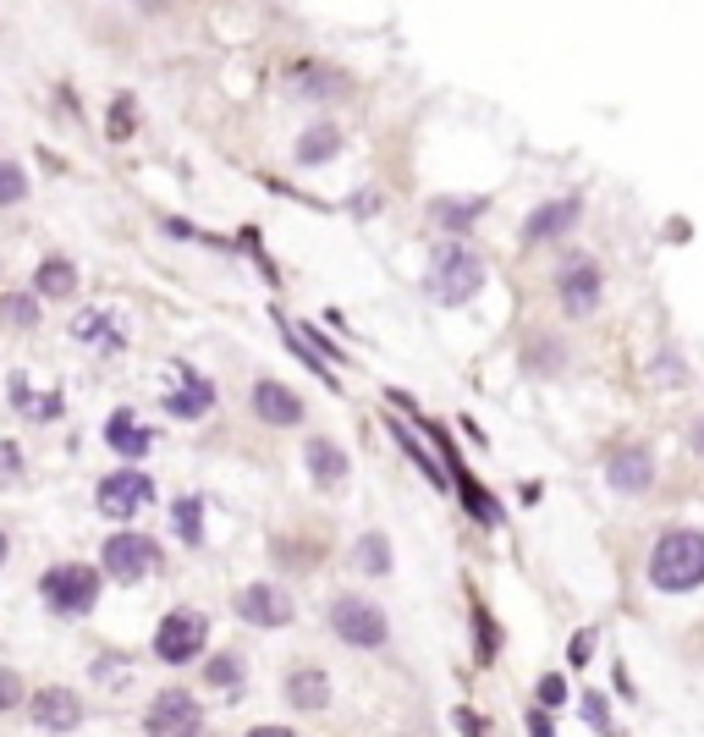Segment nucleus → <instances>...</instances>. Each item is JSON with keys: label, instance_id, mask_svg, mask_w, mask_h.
<instances>
[{"label": "nucleus", "instance_id": "19", "mask_svg": "<svg viewBox=\"0 0 704 737\" xmlns=\"http://www.w3.org/2000/svg\"><path fill=\"white\" fill-rule=\"evenodd\" d=\"M485 209H490V199H435L430 204L435 226H452V231H468L474 220H485Z\"/></svg>", "mask_w": 704, "mask_h": 737}, {"label": "nucleus", "instance_id": "22", "mask_svg": "<svg viewBox=\"0 0 704 737\" xmlns=\"http://www.w3.org/2000/svg\"><path fill=\"white\" fill-rule=\"evenodd\" d=\"M452 468H457V485H463V501H468V518H479V523H496V518H501V512H496V501H490V496H485V490L474 485V474H468V468H463L457 457H452Z\"/></svg>", "mask_w": 704, "mask_h": 737}, {"label": "nucleus", "instance_id": "5", "mask_svg": "<svg viewBox=\"0 0 704 737\" xmlns=\"http://www.w3.org/2000/svg\"><path fill=\"white\" fill-rule=\"evenodd\" d=\"M94 501H100V512H105V518L127 523V518H138V512L155 501V479H149L144 468H116V474H105V479H100Z\"/></svg>", "mask_w": 704, "mask_h": 737}, {"label": "nucleus", "instance_id": "18", "mask_svg": "<svg viewBox=\"0 0 704 737\" xmlns=\"http://www.w3.org/2000/svg\"><path fill=\"white\" fill-rule=\"evenodd\" d=\"M105 441H111V452H122V457H144L155 435H149V430H144V424H138L127 408H122V413H111V424H105Z\"/></svg>", "mask_w": 704, "mask_h": 737}, {"label": "nucleus", "instance_id": "16", "mask_svg": "<svg viewBox=\"0 0 704 737\" xmlns=\"http://www.w3.org/2000/svg\"><path fill=\"white\" fill-rule=\"evenodd\" d=\"M303 463H308V474H314L319 485H341V479H347V468H352V463H347V452H341L336 441H319V435L303 446Z\"/></svg>", "mask_w": 704, "mask_h": 737}, {"label": "nucleus", "instance_id": "3", "mask_svg": "<svg viewBox=\"0 0 704 737\" xmlns=\"http://www.w3.org/2000/svg\"><path fill=\"white\" fill-rule=\"evenodd\" d=\"M330 627H336V638L359 644V649H386V638H391L386 611L364 594H336L330 600Z\"/></svg>", "mask_w": 704, "mask_h": 737}, {"label": "nucleus", "instance_id": "13", "mask_svg": "<svg viewBox=\"0 0 704 737\" xmlns=\"http://www.w3.org/2000/svg\"><path fill=\"white\" fill-rule=\"evenodd\" d=\"M578 199H550V204H540L529 220H523V237L529 242H550V237H561V231H572L578 226Z\"/></svg>", "mask_w": 704, "mask_h": 737}, {"label": "nucleus", "instance_id": "24", "mask_svg": "<svg viewBox=\"0 0 704 737\" xmlns=\"http://www.w3.org/2000/svg\"><path fill=\"white\" fill-rule=\"evenodd\" d=\"M391 435H397V446H402V452H408V457L424 468V479H430V485H446V468H441V463H435V457H430L419 441H413V430H408V424H391Z\"/></svg>", "mask_w": 704, "mask_h": 737}, {"label": "nucleus", "instance_id": "9", "mask_svg": "<svg viewBox=\"0 0 704 737\" xmlns=\"http://www.w3.org/2000/svg\"><path fill=\"white\" fill-rule=\"evenodd\" d=\"M556 292H561V308H567L572 319H583V314H594V308H600L605 281H600L594 259H567V264L556 270Z\"/></svg>", "mask_w": 704, "mask_h": 737}, {"label": "nucleus", "instance_id": "2", "mask_svg": "<svg viewBox=\"0 0 704 737\" xmlns=\"http://www.w3.org/2000/svg\"><path fill=\"white\" fill-rule=\"evenodd\" d=\"M479 286H485V259H479L468 242H446V248H435V253H430L424 292H430L435 303L457 308V303H468Z\"/></svg>", "mask_w": 704, "mask_h": 737}, {"label": "nucleus", "instance_id": "6", "mask_svg": "<svg viewBox=\"0 0 704 737\" xmlns=\"http://www.w3.org/2000/svg\"><path fill=\"white\" fill-rule=\"evenodd\" d=\"M204 638H209L204 611H171V616L160 622V633H155V655H160L166 666H188V660H198Z\"/></svg>", "mask_w": 704, "mask_h": 737}, {"label": "nucleus", "instance_id": "12", "mask_svg": "<svg viewBox=\"0 0 704 737\" xmlns=\"http://www.w3.org/2000/svg\"><path fill=\"white\" fill-rule=\"evenodd\" d=\"M253 413H259L264 424H275V430L303 424V402H297L281 381H259V386H253Z\"/></svg>", "mask_w": 704, "mask_h": 737}, {"label": "nucleus", "instance_id": "8", "mask_svg": "<svg viewBox=\"0 0 704 737\" xmlns=\"http://www.w3.org/2000/svg\"><path fill=\"white\" fill-rule=\"evenodd\" d=\"M144 726H149L155 737H198V726H204V710H198V699H193L188 688H166V693L149 704Z\"/></svg>", "mask_w": 704, "mask_h": 737}, {"label": "nucleus", "instance_id": "33", "mask_svg": "<svg viewBox=\"0 0 704 737\" xmlns=\"http://www.w3.org/2000/svg\"><path fill=\"white\" fill-rule=\"evenodd\" d=\"M529 732H534V737H556V732H550V715H545V710H534V715H529Z\"/></svg>", "mask_w": 704, "mask_h": 737}, {"label": "nucleus", "instance_id": "28", "mask_svg": "<svg viewBox=\"0 0 704 737\" xmlns=\"http://www.w3.org/2000/svg\"><path fill=\"white\" fill-rule=\"evenodd\" d=\"M12 704H23V677L0 666V710H12Z\"/></svg>", "mask_w": 704, "mask_h": 737}, {"label": "nucleus", "instance_id": "1", "mask_svg": "<svg viewBox=\"0 0 704 737\" xmlns=\"http://www.w3.org/2000/svg\"><path fill=\"white\" fill-rule=\"evenodd\" d=\"M649 583L660 594H688L704 583V534L699 529H671L649 551Z\"/></svg>", "mask_w": 704, "mask_h": 737}, {"label": "nucleus", "instance_id": "21", "mask_svg": "<svg viewBox=\"0 0 704 737\" xmlns=\"http://www.w3.org/2000/svg\"><path fill=\"white\" fill-rule=\"evenodd\" d=\"M34 292H39V297H72V292H78V270H72L67 259H45L39 275H34Z\"/></svg>", "mask_w": 704, "mask_h": 737}, {"label": "nucleus", "instance_id": "11", "mask_svg": "<svg viewBox=\"0 0 704 737\" xmlns=\"http://www.w3.org/2000/svg\"><path fill=\"white\" fill-rule=\"evenodd\" d=\"M29 715H34L39 732H72L83 721V699L72 688H39L34 704H29Z\"/></svg>", "mask_w": 704, "mask_h": 737}, {"label": "nucleus", "instance_id": "7", "mask_svg": "<svg viewBox=\"0 0 704 737\" xmlns=\"http://www.w3.org/2000/svg\"><path fill=\"white\" fill-rule=\"evenodd\" d=\"M100 556H105V572H111L116 583H138V578H149V572H155L160 545H155L149 534H111Z\"/></svg>", "mask_w": 704, "mask_h": 737}, {"label": "nucleus", "instance_id": "35", "mask_svg": "<svg viewBox=\"0 0 704 737\" xmlns=\"http://www.w3.org/2000/svg\"><path fill=\"white\" fill-rule=\"evenodd\" d=\"M248 737H297V732H286V726H253Z\"/></svg>", "mask_w": 704, "mask_h": 737}, {"label": "nucleus", "instance_id": "32", "mask_svg": "<svg viewBox=\"0 0 704 737\" xmlns=\"http://www.w3.org/2000/svg\"><path fill=\"white\" fill-rule=\"evenodd\" d=\"M583 715H589L594 726H605V699H594V693H589V699H583Z\"/></svg>", "mask_w": 704, "mask_h": 737}, {"label": "nucleus", "instance_id": "36", "mask_svg": "<svg viewBox=\"0 0 704 737\" xmlns=\"http://www.w3.org/2000/svg\"><path fill=\"white\" fill-rule=\"evenodd\" d=\"M693 446H699V452H704V413H699V419H693Z\"/></svg>", "mask_w": 704, "mask_h": 737}, {"label": "nucleus", "instance_id": "15", "mask_svg": "<svg viewBox=\"0 0 704 737\" xmlns=\"http://www.w3.org/2000/svg\"><path fill=\"white\" fill-rule=\"evenodd\" d=\"M177 381H182V386H171V392H166V413H177V419H198V413H209V408H215V386H209L204 375L182 368Z\"/></svg>", "mask_w": 704, "mask_h": 737}, {"label": "nucleus", "instance_id": "37", "mask_svg": "<svg viewBox=\"0 0 704 737\" xmlns=\"http://www.w3.org/2000/svg\"><path fill=\"white\" fill-rule=\"evenodd\" d=\"M0 562H7V534H0Z\"/></svg>", "mask_w": 704, "mask_h": 737}, {"label": "nucleus", "instance_id": "14", "mask_svg": "<svg viewBox=\"0 0 704 737\" xmlns=\"http://www.w3.org/2000/svg\"><path fill=\"white\" fill-rule=\"evenodd\" d=\"M605 479H611V485H616L622 496H638V490H649V479H655V463H649V446H622V452L611 457Z\"/></svg>", "mask_w": 704, "mask_h": 737}, {"label": "nucleus", "instance_id": "26", "mask_svg": "<svg viewBox=\"0 0 704 737\" xmlns=\"http://www.w3.org/2000/svg\"><path fill=\"white\" fill-rule=\"evenodd\" d=\"M29 199V177L18 160H0V204H23Z\"/></svg>", "mask_w": 704, "mask_h": 737}, {"label": "nucleus", "instance_id": "4", "mask_svg": "<svg viewBox=\"0 0 704 737\" xmlns=\"http://www.w3.org/2000/svg\"><path fill=\"white\" fill-rule=\"evenodd\" d=\"M39 594H45V605H50L56 616H83V611H94V600H100V572L83 567V562L50 567L45 583H39Z\"/></svg>", "mask_w": 704, "mask_h": 737}, {"label": "nucleus", "instance_id": "10", "mask_svg": "<svg viewBox=\"0 0 704 737\" xmlns=\"http://www.w3.org/2000/svg\"><path fill=\"white\" fill-rule=\"evenodd\" d=\"M237 616L253 622V627H286L292 622V600L275 589V583H248L237 594Z\"/></svg>", "mask_w": 704, "mask_h": 737}, {"label": "nucleus", "instance_id": "27", "mask_svg": "<svg viewBox=\"0 0 704 737\" xmlns=\"http://www.w3.org/2000/svg\"><path fill=\"white\" fill-rule=\"evenodd\" d=\"M242 682V660L237 655H215L209 660V688H237Z\"/></svg>", "mask_w": 704, "mask_h": 737}, {"label": "nucleus", "instance_id": "23", "mask_svg": "<svg viewBox=\"0 0 704 737\" xmlns=\"http://www.w3.org/2000/svg\"><path fill=\"white\" fill-rule=\"evenodd\" d=\"M171 523H177V534H182L188 545H198V540H204V501H198V496H182V501L171 507Z\"/></svg>", "mask_w": 704, "mask_h": 737}, {"label": "nucleus", "instance_id": "31", "mask_svg": "<svg viewBox=\"0 0 704 737\" xmlns=\"http://www.w3.org/2000/svg\"><path fill=\"white\" fill-rule=\"evenodd\" d=\"M133 133V100H116V122H111V138H127Z\"/></svg>", "mask_w": 704, "mask_h": 737}, {"label": "nucleus", "instance_id": "20", "mask_svg": "<svg viewBox=\"0 0 704 737\" xmlns=\"http://www.w3.org/2000/svg\"><path fill=\"white\" fill-rule=\"evenodd\" d=\"M336 149H341V133H336L330 122H319V127H308V133L297 138V160H303V166H325V160H336Z\"/></svg>", "mask_w": 704, "mask_h": 737}, {"label": "nucleus", "instance_id": "25", "mask_svg": "<svg viewBox=\"0 0 704 737\" xmlns=\"http://www.w3.org/2000/svg\"><path fill=\"white\" fill-rule=\"evenodd\" d=\"M359 567L375 572V578L391 572V545H386V534H364V540H359Z\"/></svg>", "mask_w": 704, "mask_h": 737}, {"label": "nucleus", "instance_id": "30", "mask_svg": "<svg viewBox=\"0 0 704 737\" xmlns=\"http://www.w3.org/2000/svg\"><path fill=\"white\" fill-rule=\"evenodd\" d=\"M561 699H567V682H561V677H540V704L550 710V704H561Z\"/></svg>", "mask_w": 704, "mask_h": 737}, {"label": "nucleus", "instance_id": "34", "mask_svg": "<svg viewBox=\"0 0 704 737\" xmlns=\"http://www.w3.org/2000/svg\"><path fill=\"white\" fill-rule=\"evenodd\" d=\"M457 726H463V737H479V715L474 710H457Z\"/></svg>", "mask_w": 704, "mask_h": 737}, {"label": "nucleus", "instance_id": "29", "mask_svg": "<svg viewBox=\"0 0 704 737\" xmlns=\"http://www.w3.org/2000/svg\"><path fill=\"white\" fill-rule=\"evenodd\" d=\"M105 330H111V319H105V314H83V319H78V336H83V341H111Z\"/></svg>", "mask_w": 704, "mask_h": 737}, {"label": "nucleus", "instance_id": "17", "mask_svg": "<svg viewBox=\"0 0 704 737\" xmlns=\"http://www.w3.org/2000/svg\"><path fill=\"white\" fill-rule=\"evenodd\" d=\"M286 699H292L297 710H325V704H330V677H325L319 666H297V671L286 677Z\"/></svg>", "mask_w": 704, "mask_h": 737}]
</instances>
